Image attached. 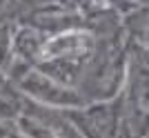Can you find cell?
I'll return each mask as SVG.
<instances>
[{
	"mask_svg": "<svg viewBox=\"0 0 149 138\" xmlns=\"http://www.w3.org/2000/svg\"><path fill=\"white\" fill-rule=\"evenodd\" d=\"M85 43H89V36L85 33H67V36H58L56 40H51L45 47V56L42 58H54L62 56V54H78L85 49Z\"/></svg>",
	"mask_w": 149,
	"mask_h": 138,
	"instance_id": "cell-1",
	"label": "cell"
}]
</instances>
